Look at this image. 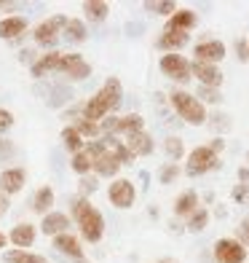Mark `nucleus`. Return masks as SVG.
<instances>
[{"instance_id":"f257e3e1","label":"nucleus","mask_w":249,"mask_h":263,"mask_svg":"<svg viewBox=\"0 0 249 263\" xmlns=\"http://www.w3.org/2000/svg\"><path fill=\"white\" fill-rule=\"evenodd\" d=\"M169 102H172V107H174V113L180 116L185 124H191V126L206 124V107L196 100V94L180 89V91H172V94H169Z\"/></svg>"},{"instance_id":"f03ea898","label":"nucleus","mask_w":249,"mask_h":263,"mask_svg":"<svg viewBox=\"0 0 249 263\" xmlns=\"http://www.w3.org/2000/svg\"><path fill=\"white\" fill-rule=\"evenodd\" d=\"M67 25V16L62 14H54L49 19H43L38 27L32 30V41L40 46V49H49V51H56V43L62 38V30Z\"/></svg>"},{"instance_id":"7ed1b4c3","label":"nucleus","mask_w":249,"mask_h":263,"mask_svg":"<svg viewBox=\"0 0 249 263\" xmlns=\"http://www.w3.org/2000/svg\"><path fill=\"white\" fill-rule=\"evenodd\" d=\"M220 153L212 148V145H198L191 151V156H188V166H185V175H191V177H201V175H206L212 170H217L220 166Z\"/></svg>"},{"instance_id":"20e7f679","label":"nucleus","mask_w":249,"mask_h":263,"mask_svg":"<svg viewBox=\"0 0 249 263\" xmlns=\"http://www.w3.org/2000/svg\"><path fill=\"white\" fill-rule=\"evenodd\" d=\"M78 234L83 236V242H89V245L102 242V236H105V215H102L97 207H91V210L78 220Z\"/></svg>"},{"instance_id":"39448f33","label":"nucleus","mask_w":249,"mask_h":263,"mask_svg":"<svg viewBox=\"0 0 249 263\" xmlns=\"http://www.w3.org/2000/svg\"><path fill=\"white\" fill-rule=\"evenodd\" d=\"M158 67L166 78H172L177 83H188L193 76H191V62L182 57V54H163L158 59Z\"/></svg>"},{"instance_id":"423d86ee","label":"nucleus","mask_w":249,"mask_h":263,"mask_svg":"<svg viewBox=\"0 0 249 263\" xmlns=\"http://www.w3.org/2000/svg\"><path fill=\"white\" fill-rule=\"evenodd\" d=\"M215 260L217 263H246V253L249 250L233 236H225V239H217L215 242Z\"/></svg>"},{"instance_id":"0eeeda50","label":"nucleus","mask_w":249,"mask_h":263,"mask_svg":"<svg viewBox=\"0 0 249 263\" xmlns=\"http://www.w3.org/2000/svg\"><path fill=\"white\" fill-rule=\"evenodd\" d=\"M108 199H110V204L118 207V210H129V207H134V201H137V188L132 180H123V177H115L113 185L108 188Z\"/></svg>"},{"instance_id":"6e6552de","label":"nucleus","mask_w":249,"mask_h":263,"mask_svg":"<svg viewBox=\"0 0 249 263\" xmlns=\"http://www.w3.org/2000/svg\"><path fill=\"white\" fill-rule=\"evenodd\" d=\"M94 97H97L99 105L113 116L118 107H121V102H123V86H121V81H118V78H108V81L99 86V91L94 94Z\"/></svg>"},{"instance_id":"1a4fd4ad","label":"nucleus","mask_w":249,"mask_h":263,"mask_svg":"<svg viewBox=\"0 0 249 263\" xmlns=\"http://www.w3.org/2000/svg\"><path fill=\"white\" fill-rule=\"evenodd\" d=\"M59 73H62L65 78H70V81H89L91 78V65L80 54H62Z\"/></svg>"},{"instance_id":"9d476101","label":"nucleus","mask_w":249,"mask_h":263,"mask_svg":"<svg viewBox=\"0 0 249 263\" xmlns=\"http://www.w3.org/2000/svg\"><path fill=\"white\" fill-rule=\"evenodd\" d=\"M54 242V250H56V255L59 258H67V260H83L86 255H83V245H80V236L75 234H59L51 239Z\"/></svg>"},{"instance_id":"9b49d317","label":"nucleus","mask_w":249,"mask_h":263,"mask_svg":"<svg viewBox=\"0 0 249 263\" xmlns=\"http://www.w3.org/2000/svg\"><path fill=\"white\" fill-rule=\"evenodd\" d=\"M193 62H206V65H217L225 59V43L222 41H201L193 49Z\"/></svg>"},{"instance_id":"f8f14e48","label":"nucleus","mask_w":249,"mask_h":263,"mask_svg":"<svg viewBox=\"0 0 249 263\" xmlns=\"http://www.w3.org/2000/svg\"><path fill=\"white\" fill-rule=\"evenodd\" d=\"M70 226H73V220H70L67 212L51 210L49 215H43V220H40V234H46V236L54 239V236H59V234H67Z\"/></svg>"},{"instance_id":"ddd939ff","label":"nucleus","mask_w":249,"mask_h":263,"mask_svg":"<svg viewBox=\"0 0 249 263\" xmlns=\"http://www.w3.org/2000/svg\"><path fill=\"white\" fill-rule=\"evenodd\" d=\"M25 183H27V172L22 166H8V170L0 172V194H6V196L19 194L25 188Z\"/></svg>"},{"instance_id":"4468645a","label":"nucleus","mask_w":249,"mask_h":263,"mask_svg":"<svg viewBox=\"0 0 249 263\" xmlns=\"http://www.w3.org/2000/svg\"><path fill=\"white\" fill-rule=\"evenodd\" d=\"M191 76L198 78L201 86L209 89H220L222 86V73L217 65H206V62H191Z\"/></svg>"},{"instance_id":"2eb2a0df","label":"nucleus","mask_w":249,"mask_h":263,"mask_svg":"<svg viewBox=\"0 0 249 263\" xmlns=\"http://www.w3.org/2000/svg\"><path fill=\"white\" fill-rule=\"evenodd\" d=\"M188 41H191V35L188 32H177V30H163L158 35L156 46L163 51V54H180V49H185Z\"/></svg>"},{"instance_id":"dca6fc26","label":"nucleus","mask_w":249,"mask_h":263,"mask_svg":"<svg viewBox=\"0 0 249 263\" xmlns=\"http://www.w3.org/2000/svg\"><path fill=\"white\" fill-rule=\"evenodd\" d=\"M59 65H62V51H49L30 65V73L32 78H46L49 73H59Z\"/></svg>"},{"instance_id":"f3484780","label":"nucleus","mask_w":249,"mask_h":263,"mask_svg":"<svg viewBox=\"0 0 249 263\" xmlns=\"http://www.w3.org/2000/svg\"><path fill=\"white\" fill-rule=\"evenodd\" d=\"M35 236H38V229H35L32 223H16L8 234V242L16 250H30L35 245Z\"/></svg>"},{"instance_id":"a211bd4d","label":"nucleus","mask_w":249,"mask_h":263,"mask_svg":"<svg viewBox=\"0 0 249 263\" xmlns=\"http://www.w3.org/2000/svg\"><path fill=\"white\" fill-rule=\"evenodd\" d=\"M27 27H30L27 16H19V14L6 16V19H0V38L3 41H16L27 32Z\"/></svg>"},{"instance_id":"6ab92c4d","label":"nucleus","mask_w":249,"mask_h":263,"mask_svg":"<svg viewBox=\"0 0 249 263\" xmlns=\"http://www.w3.org/2000/svg\"><path fill=\"white\" fill-rule=\"evenodd\" d=\"M126 148L132 151V156H150L153 151H156V145H153V137H150V132H134V135H129L126 137Z\"/></svg>"},{"instance_id":"aec40b11","label":"nucleus","mask_w":249,"mask_h":263,"mask_svg":"<svg viewBox=\"0 0 249 263\" xmlns=\"http://www.w3.org/2000/svg\"><path fill=\"white\" fill-rule=\"evenodd\" d=\"M196 25H198V16H196V11H191V8H180V11H174V14L169 16V22H166V30L191 32Z\"/></svg>"},{"instance_id":"412c9836","label":"nucleus","mask_w":249,"mask_h":263,"mask_svg":"<svg viewBox=\"0 0 249 263\" xmlns=\"http://www.w3.org/2000/svg\"><path fill=\"white\" fill-rule=\"evenodd\" d=\"M91 164H94L91 172L97 175V177H115L118 172H121V164H118V159L113 156L110 151H105L102 156H97Z\"/></svg>"},{"instance_id":"4be33fe9","label":"nucleus","mask_w":249,"mask_h":263,"mask_svg":"<svg viewBox=\"0 0 249 263\" xmlns=\"http://www.w3.org/2000/svg\"><path fill=\"white\" fill-rule=\"evenodd\" d=\"M201 204H198V194H196V191L191 188V191H182V194L180 196H177V201H174V215H177V218H191V215L198 210Z\"/></svg>"},{"instance_id":"5701e85b","label":"nucleus","mask_w":249,"mask_h":263,"mask_svg":"<svg viewBox=\"0 0 249 263\" xmlns=\"http://www.w3.org/2000/svg\"><path fill=\"white\" fill-rule=\"evenodd\" d=\"M30 207H32V212H38V215H49L51 207H54V188L51 185H40L32 194Z\"/></svg>"},{"instance_id":"b1692460","label":"nucleus","mask_w":249,"mask_h":263,"mask_svg":"<svg viewBox=\"0 0 249 263\" xmlns=\"http://www.w3.org/2000/svg\"><path fill=\"white\" fill-rule=\"evenodd\" d=\"M3 260L6 263H51L46 255H38L32 250H3Z\"/></svg>"},{"instance_id":"393cba45","label":"nucleus","mask_w":249,"mask_h":263,"mask_svg":"<svg viewBox=\"0 0 249 263\" xmlns=\"http://www.w3.org/2000/svg\"><path fill=\"white\" fill-rule=\"evenodd\" d=\"M145 129V118H142L139 113H126V116H118V132H115V137L118 135H134V132H142Z\"/></svg>"},{"instance_id":"a878e982","label":"nucleus","mask_w":249,"mask_h":263,"mask_svg":"<svg viewBox=\"0 0 249 263\" xmlns=\"http://www.w3.org/2000/svg\"><path fill=\"white\" fill-rule=\"evenodd\" d=\"M89 38V32H86V25H83V19H67V25L62 30V41L67 43H83Z\"/></svg>"},{"instance_id":"bb28decb","label":"nucleus","mask_w":249,"mask_h":263,"mask_svg":"<svg viewBox=\"0 0 249 263\" xmlns=\"http://www.w3.org/2000/svg\"><path fill=\"white\" fill-rule=\"evenodd\" d=\"M108 14H110V6L102 3V0H86V3H83V16L89 22H105Z\"/></svg>"},{"instance_id":"cd10ccee","label":"nucleus","mask_w":249,"mask_h":263,"mask_svg":"<svg viewBox=\"0 0 249 263\" xmlns=\"http://www.w3.org/2000/svg\"><path fill=\"white\" fill-rule=\"evenodd\" d=\"M62 145L75 156V153H80L83 148H86V140H83L73 126H65V129H62Z\"/></svg>"},{"instance_id":"c85d7f7f","label":"nucleus","mask_w":249,"mask_h":263,"mask_svg":"<svg viewBox=\"0 0 249 263\" xmlns=\"http://www.w3.org/2000/svg\"><path fill=\"white\" fill-rule=\"evenodd\" d=\"M67 126H73L78 135L83 140H94V137H102V132H99V124L97 121H86V118H78L75 124H67Z\"/></svg>"},{"instance_id":"c756f323","label":"nucleus","mask_w":249,"mask_h":263,"mask_svg":"<svg viewBox=\"0 0 249 263\" xmlns=\"http://www.w3.org/2000/svg\"><path fill=\"white\" fill-rule=\"evenodd\" d=\"M206 223H209V210H206V207H198V210L191 215V218H188L185 229L191 231V234H198V231L206 229Z\"/></svg>"},{"instance_id":"7c9ffc66","label":"nucleus","mask_w":249,"mask_h":263,"mask_svg":"<svg viewBox=\"0 0 249 263\" xmlns=\"http://www.w3.org/2000/svg\"><path fill=\"white\" fill-rule=\"evenodd\" d=\"M91 207H94L91 201H89L86 196H80V194H78L73 201H70V212H67V215H70V220H75V223H78V220H80L83 215H86V212L91 210Z\"/></svg>"},{"instance_id":"2f4dec72","label":"nucleus","mask_w":249,"mask_h":263,"mask_svg":"<svg viewBox=\"0 0 249 263\" xmlns=\"http://www.w3.org/2000/svg\"><path fill=\"white\" fill-rule=\"evenodd\" d=\"M70 166H73V172L78 175V177H83V175H91V159H89V153L86 151H80V153H75L73 156V161H70Z\"/></svg>"},{"instance_id":"473e14b6","label":"nucleus","mask_w":249,"mask_h":263,"mask_svg":"<svg viewBox=\"0 0 249 263\" xmlns=\"http://www.w3.org/2000/svg\"><path fill=\"white\" fill-rule=\"evenodd\" d=\"M142 8H145L148 14H158V16H172L177 11V6L172 3V0H158V3H153V0H150V3H145Z\"/></svg>"},{"instance_id":"72a5a7b5","label":"nucleus","mask_w":249,"mask_h":263,"mask_svg":"<svg viewBox=\"0 0 249 263\" xmlns=\"http://www.w3.org/2000/svg\"><path fill=\"white\" fill-rule=\"evenodd\" d=\"M163 151H166V156H169L172 161H180V159L185 156V145H182L180 137H166Z\"/></svg>"},{"instance_id":"f704fd0d","label":"nucleus","mask_w":249,"mask_h":263,"mask_svg":"<svg viewBox=\"0 0 249 263\" xmlns=\"http://www.w3.org/2000/svg\"><path fill=\"white\" fill-rule=\"evenodd\" d=\"M196 100L204 105V102H209V105H220L222 102V94H220V89H209V86H198V94H196Z\"/></svg>"},{"instance_id":"c9c22d12","label":"nucleus","mask_w":249,"mask_h":263,"mask_svg":"<svg viewBox=\"0 0 249 263\" xmlns=\"http://www.w3.org/2000/svg\"><path fill=\"white\" fill-rule=\"evenodd\" d=\"M177 177H180V166H177V164H163V166H161V172H158V180H161V185H169V183H174Z\"/></svg>"},{"instance_id":"e433bc0d","label":"nucleus","mask_w":249,"mask_h":263,"mask_svg":"<svg viewBox=\"0 0 249 263\" xmlns=\"http://www.w3.org/2000/svg\"><path fill=\"white\" fill-rule=\"evenodd\" d=\"M78 188H80V196H91L94 191L99 188V183H97V175H83L80 180H78Z\"/></svg>"},{"instance_id":"4c0bfd02","label":"nucleus","mask_w":249,"mask_h":263,"mask_svg":"<svg viewBox=\"0 0 249 263\" xmlns=\"http://www.w3.org/2000/svg\"><path fill=\"white\" fill-rule=\"evenodd\" d=\"M14 156H16V145L11 140L0 137V161H8V159H14Z\"/></svg>"},{"instance_id":"58836bf2","label":"nucleus","mask_w":249,"mask_h":263,"mask_svg":"<svg viewBox=\"0 0 249 263\" xmlns=\"http://www.w3.org/2000/svg\"><path fill=\"white\" fill-rule=\"evenodd\" d=\"M67 102H70V91H67V89H54L49 105H51V107H59V105H67Z\"/></svg>"},{"instance_id":"ea45409f","label":"nucleus","mask_w":249,"mask_h":263,"mask_svg":"<svg viewBox=\"0 0 249 263\" xmlns=\"http://www.w3.org/2000/svg\"><path fill=\"white\" fill-rule=\"evenodd\" d=\"M11 126H14V113L6 110V107H0V135H3V132H8Z\"/></svg>"},{"instance_id":"a19ab883","label":"nucleus","mask_w":249,"mask_h":263,"mask_svg":"<svg viewBox=\"0 0 249 263\" xmlns=\"http://www.w3.org/2000/svg\"><path fill=\"white\" fill-rule=\"evenodd\" d=\"M239 242L244 247H249V218H244L241 226H239Z\"/></svg>"},{"instance_id":"79ce46f5","label":"nucleus","mask_w":249,"mask_h":263,"mask_svg":"<svg viewBox=\"0 0 249 263\" xmlns=\"http://www.w3.org/2000/svg\"><path fill=\"white\" fill-rule=\"evenodd\" d=\"M233 199H236V201H246V199H249V185H244V183L236 185V188H233Z\"/></svg>"},{"instance_id":"37998d69","label":"nucleus","mask_w":249,"mask_h":263,"mask_svg":"<svg viewBox=\"0 0 249 263\" xmlns=\"http://www.w3.org/2000/svg\"><path fill=\"white\" fill-rule=\"evenodd\" d=\"M236 51H239V59H249V43L246 41H236Z\"/></svg>"},{"instance_id":"c03bdc74","label":"nucleus","mask_w":249,"mask_h":263,"mask_svg":"<svg viewBox=\"0 0 249 263\" xmlns=\"http://www.w3.org/2000/svg\"><path fill=\"white\" fill-rule=\"evenodd\" d=\"M8 207H11V201H8V196L6 194H0V218L8 212Z\"/></svg>"},{"instance_id":"a18cd8bd","label":"nucleus","mask_w":249,"mask_h":263,"mask_svg":"<svg viewBox=\"0 0 249 263\" xmlns=\"http://www.w3.org/2000/svg\"><path fill=\"white\" fill-rule=\"evenodd\" d=\"M212 121H215V126H222V129H228V126H231V124H228V116H215Z\"/></svg>"},{"instance_id":"49530a36","label":"nucleus","mask_w":249,"mask_h":263,"mask_svg":"<svg viewBox=\"0 0 249 263\" xmlns=\"http://www.w3.org/2000/svg\"><path fill=\"white\" fill-rule=\"evenodd\" d=\"M6 245H8V236L0 234V250H6Z\"/></svg>"},{"instance_id":"de8ad7c7","label":"nucleus","mask_w":249,"mask_h":263,"mask_svg":"<svg viewBox=\"0 0 249 263\" xmlns=\"http://www.w3.org/2000/svg\"><path fill=\"white\" fill-rule=\"evenodd\" d=\"M156 263H177L174 258H161V260H156Z\"/></svg>"}]
</instances>
